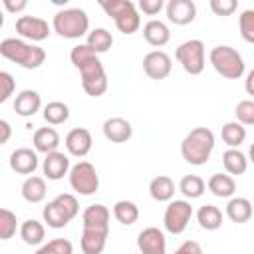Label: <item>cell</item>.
I'll list each match as a JSON object with an SVG mask.
<instances>
[{
    "label": "cell",
    "instance_id": "obj_42",
    "mask_svg": "<svg viewBox=\"0 0 254 254\" xmlns=\"http://www.w3.org/2000/svg\"><path fill=\"white\" fill-rule=\"evenodd\" d=\"M208 6L216 16H230L238 8V2L236 0H210Z\"/></svg>",
    "mask_w": 254,
    "mask_h": 254
},
{
    "label": "cell",
    "instance_id": "obj_11",
    "mask_svg": "<svg viewBox=\"0 0 254 254\" xmlns=\"http://www.w3.org/2000/svg\"><path fill=\"white\" fill-rule=\"evenodd\" d=\"M16 32L30 42H42L50 36V24L38 16H20L16 20Z\"/></svg>",
    "mask_w": 254,
    "mask_h": 254
},
{
    "label": "cell",
    "instance_id": "obj_3",
    "mask_svg": "<svg viewBox=\"0 0 254 254\" xmlns=\"http://www.w3.org/2000/svg\"><path fill=\"white\" fill-rule=\"evenodd\" d=\"M52 28L58 36L67 40H77L89 30V16L81 8H64L54 14Z\"/></svg>",
    "mask_w": 254,
    "mask_h": 254
},
{
    "label": "cell",
    "instance_id": "obj_15",
    "mask_svg": "<svg viewBox=\"0 0 254 254\" xmlns=\"http://www.w3.org/2000/svg\"><path fill=\"white\" fill-rule=\"evenodd\" d=\"M8 165L18 175H34V171L38 169V153L32 151L30 147H20L12 151Z\"/></svg>",
    "mask_w": 254,
    "mask_h": 254
},
{
    "label": "cell",
    "instance_id": "obj_45",
    "mask_svg": "<svg viewBox=\"0 0 254 254\" xmlns=\"http://www.w3.org/2000/svg\"><path fill=\"white\" fill-rule=\"evenodd\" d=\"M2 6H4L8 12H12V14H18V12L26 10L28 2H26V0H4V2H2Z\"/></svg>",
    "mask_w": 254,
    "mask_h": 254
},
{
    "label": "cell",
    "instance_id": "obj_9",
    "mask_svg": "<svg viewBox=\"0 0 254 254\" xmlns=\"http://www.w3.org/2000/svg\"><path fill=\"white\" fill-rule=\"evenodd\" d=\"M177 62L183 65V69L190 75H198L204 71L206 58H204V44L202 40H187L175 50Z\"/></svg>",
    "mask_w": 254,
    "mask_h": 254
},
{
    "label": "cell",
    "instance_id": "obj_27",
    "mask_svg": "<svg viewBox=\"0 0 254 254\" xmlns=\"http://www.w3.org/2000/svg\"><path fill=\"white\" fill-rule=\"evenodd\" d=\"M226 216L236 224L248 222L252 218V202L244 196H232L226 202Z\"/></svg>",
    "mask_w": 254,
    "mask_h": 254
},
{
    "label": "cell",
    "instance_id": "obj_18",
    "mask_svg": "<svg viewBox=\"0 0 254 254\" xmlns=\"http://www.w3.org/2000/svg\"><path fill=\"white\" fill-rule=\"evenodd\" d=\"M109 228H83L79 246L83 254H101L105 250Z\"/></svg>",
    "mask_w": 254,
    "mask_h": 254
},
{
    "label": "cell",
    "instance_id": "obj_36",
    "mask_svg": "<svg viewBox=\"0 0 254 254\" xmlns=\"http://www.w3.org/2000/svg\"><path fill=\"white\" fill-rule=\"evenodd\" d=\"M18 230V218L10 208L0 206V240H10Z\"/></svg>",
    "mask_w": 254,
    "mask_h": 254
},
{
    "label": "cell",
    "instance_id": "obj_28",
    "mask_svg": "<svg viewBox=\"0 0 254 254\" xmlns=\"http://www.w3.org/2000/svg\"><path fill=\"white\" fill-rule=\"evenodd\" d=\"M20 238L28 244V246H42L44 238H46V228L40 220L36 218H28L20 224Z\"/></svg>",
    "mask_w": 254,
    "mask_h": 254
},
{
    "label": "cell",
    "instance_id": "obj_6",
    "mask_svg": "<svg viewBox=\"0 0 254 254\" xmlns=\"http://www.w3.org/2000/svg\"><path fill=\"white\" fill-rule=\"evenodd\" d=\"M99 6L107 12V16L113 18L117 30L125 36H131L141 26V16L137 12V6L131 0H103Z\"/></svg>",
    "mask_w": 254,
    "mask_h": 254
},
{
    "label": "cell",
    "instance_id": "obj_14",
    "mask_svg": "<svg viewBox=\"0 0 254 254\" xmlns=\"http://www.w3.org/2000/svg\"><path fill=\"white\" fill-rule=\"evenodd\" d=\"M165 10H167L169 22L177 26H187L196 16V4L192 0H169Z\"/></svg>",
    "mask_w": 254,
    "mask_h": 254
},
{
    "label": "cell",
    "instance_id": "obj_32",
    "mask_svg": "<svg viewBox=\"0 0 254 254\" xmlns=\"http://www.w3.org/2000/svg\"><path fill=\"white\" fill-rule=\"evenodd\" d=\"M220 137L228 145V149H238L246 141V127L240 125L238 121H228V123L222 125Z\"/></svg>",
    "mask_w": 254,
    "mask_h": 254
},
{
    "label": "cell",
    "instance_id": "obj_5",
    "mask_svg": "<svg viewBox=\"0 0 254 254\" xmlns=\"http://www.w3.org/2000/svg\"><path fill=\"white\" fill-rule=\"evenodd\" d=\"M79 212V204H77V198L69 192H64V194H58L54 200H50L44 210H42V216H44V222L50 226V228H64L67 226Z\"/></svg>",
    "mask_w": 254,
    "mask_h": 254
},
{
    "label": "cell",
    "instance_id": "obj_20",
    "mask_svg": "<svg viewBox=\"0 0 254 254\" xmlns=\"http://www.w3.org/2000/svg\"><path fill=\"white\" fill-rule=\"evenodd\" d=\"M40 107H42V97L34 89H22L14 99V111L20 117H32L40 111Z\"/></svg>",
    "mask_w": 254,
    "mask_h": 254
},
{
    "label": "cell",
    "instance_id": "obj_29",
    "mask_svg": "<svg viewBox=\"0 0 254 254\" xmlns=\"http://www.w3.org/2000/svg\"><path fill=\"white\" fill-rule=\"evenodd\" d=\"M222 165L226 169V175H244L248 169V157L240 149H226L222 153Z\"/></svg>",
    "mask_w": 254,
    "mask_h": 254
},
{
    "label": "cell",
    "instance_id": "obj_21",
    "mask_svg": "<svg viewBox=\"0 0 254 254\" xmlns=\"http://www.w3.org/2000/svg\"><path fill=\"white\" fill-rule=\"evenodd\" d=\"M32 143H34L36 153H44V155L54 153L60 147V133L54 127H40L34 131Z\"/></svg>",
    "mask_w": 254,
    "mask_h": 254
},
{
    "label": "cell",
    "instance_id": "obj_39",
    "mask_svg": "<svg viewBox=\"0 0 254 254\" xmlns=\"http://www.w3.org/2000/svg\"><path fill=\"white\" fill-rule=\"evenodd\" d=\"M238 28H240V36L244 38V42L252 44L254 42V10H244L238 18Z\"/></svg>",
    "mask_w": 254,
    "mask_h": 254
},
{
    "label": "cell",
    "instance_id": "obj_4",
    "mask_svg": "<svg viewBox=\"0 0 254 254\" xmlns=\"http://www.w3.org/2000/svg\"><path fill=\"white\" fill-rule=\"evenodd\" d=\"M208 62L216 73L226 79H240L246 71L244 58L232 46H214L208 54Z\"/></svg>",
    "mask_w": 254,
    "mask_h": 254
},
{
    "label": "cell",
    "instance_id": "obj_44",
    "mask_svg": "<svg viewBox=\"0 0 254 254\" xmlns=\"http://www.w3.org/2000/svg\"><path fill=\"white\" fill-rule=\"evenodd\" d=\"M173 254H202V248L196 240H185Z\"/></svg>",
    "mask_w": 254,
    "mask_h": 254
},
{
    "label": "cell",
    "instance_id": "obj_22",
    "mask_svg": "<svg viewBox=\"0 0 254 254\" xmlns=\"http://www.w3.org/2000/svg\"><path fill=\"white\" fill-rule=\"evenodd\" d=\"M143 38L149 46H155V48H161L165 46L169 40H171V30L165 22L161 20H149L145 26H143Z\"/></svg>",
    "mask_w": 254,
    "mask_h": 254
},
{
    "label": "cell",
    "instance_id": "obj_16",
    "mask_svg": "<svg viewBox=\"0 0 254 254\" xmlns=\"http://www.w3.org/2000/svg\"><path fill=\"white\" fill-rule=\"evenodd\" d=\"M64 143H65V149H67L69 155H73V157H85L91 151L93 139H91V133L85 127H75V129H71L65 135V141Z\"/></svg>",
    "mask_w": 254,
    "mask_h": 254
},
{
    "label": "cell",
    "instance_id": "obj_47",
    "mask_svg": "<svg viewBox=\"0 0 254 254\" xmlns=\"http://www.w3.org/2000/svg\"><path fill=\"white\" fill-rule=\"evenodd\" d=\"M252 79H254V69H250V71L246 73V91H248V95H254V89H252Z\"/></svg>",
    "mask_w": 254,
    "mask_h": 254
},
{
    "label": "cell",
    "instance_id": "obj_48",
    "mask_svg": "<svg viewBox=\"0 0 254 254\" xmlns=\"http://www.w3.org/2000/svg\"><path fill=\"white\" fill-rule=\"evenodd\" d=\"M2 24H4V12L0 10V28H2Z\"/></svg>",
    "mask_w": 254,
    "mask_h": 254
},
{
    "label": "cell",
    "instance_id": "obj_38",
    "mask_svg": "<svg viewBox=\"0 0 254 254\" xmlns=\"http://www.w3.org/2000/svg\"><path fill=\"white\" fill-rule=\"evenodd\" d=\"M234 115H236V121L244 127L252 125L254 123V101L252 99H242L238 101V105L234 107Z\"/></svg>",
    "mask_w": 254,
    "mask_h": 254
},
{
    "label": "cell",
    "instance_id": "obj_43",
    "mask_svg": "<svg viewBox=\"0 0 254 254\" xmlns=\"http://www.w3.org/2000/svg\"><path fill=\"white\" fill-rule=\"evenodd\" d=\"M165 2L163 0H139V10L143 14H149V16H155L163 10Z\"/></svg>",
    "mask_w": 254,
    "mask_h": 254
},
{
    "label": "cell",
    "instance_id": "obj_30",
    "mask_svg": "<svg viewBox=\"0 0 254 254\" xmlns=\"http://www.w3.org/2000/svg\"><path fill=\"white\" fill-rule=\"evenodd\" d=\"M196 222L202 230H218L222 226V212L214 204H202L196 210Z\"/></svg>",
    "mask_w": 254,
    "mask_h": 254
},
{
    "label": "cell",
    "instance_id": "obj_40",
    "mask_svg": "<svg viewBox=\"0 0 254 254\" xmlns=\"http://www.w3.org/2000/svg\"><path fill=\"white\" fill-rule=\"evenodd\" d=\"M91 58H95V54L85 46V44H79V46H75V48H71V52H69V60H71V64L79 69L87 60H91Z\"/></svg>",
    "mask_w": 254,
    "mask_h": 254
},
{
    "label": "cell",
    "instance_id": "obj_37",
    "mask_svg": "<svg viewBox=\"0 0 254 254\" xmlns=\"http://www.w3.org/2000/svg\"><path fill=\"white\" fill-rule=\"evenodd\" d=\"M34 254H73V244L67 238H54L42 246Z\"/></svg>",
    "mask_w": 254,
    "mask_h": 254
},
{
    "label": "cell",
    "instance_id": "obj_2",
    "mask_svg": "<svg viewBox=\"0 0 254 254\" xmlns=\"http://www.w3.org/2000/svg\"><path fill=\"white\" fill-rule=\"evenodd\" d=\"M214 151V133L206 127H194L190 129L183 143H181V155L187 163L200 167L204 165Z\"/></svg>",
    "mask_w": 254,
    "mask_h": 254
},
{
    "label": "cell",
    "instance_id": "obj_25",
    "mask_svg": "<svg viewBox=\"0 0 254 254\" xmlns=\"http://www.w3.org/2000/svg\"><path fill=\"white\" fill-rule=\"evenodd\" d=\"M149 194L157 202H169L175 196V181L167 175H159L149 183Z\"/></svg>",
    "mask_w": 254,
    "mask_h": 254
},
{
    "label": "cell",
    "instance_id": "obj_23",
    "mask_svg": "<svg viewBox=\"0 0 254 254\" xmlns=\"http://www.w3.org/2000/svg\"><path fill=\"white\" fill-rule=\"evenodd\" d=\"M206 187L218 198H232L236 192V181L226 173H214L206 181Z\"/></svg>",
    "mask_w": 254,
    "mask_h": 254
},
{
    "label": "cell",
    "instance_id": "obj_13",
    "mask_svg": "<svg viewBox=\"0 0 254 254\" xmlns=\"http://www.w3.org/2000/svg\"><path fill=\"white\" fill-rule=\"evenodd\" d=\"M137 248L141 254H167V238L161 228L147 226L137 236Z\"/></svg>",
    "mask_w": 254,
    "mask_h": 254
},
{
    "label": "cell",
    "instance_id": "obj_34",
    "mask_svg": "<svg viewBox=\"0 0 254 254\" xmlns=\"http://www.w3.org/2000/svg\"><path fill=\"white\" fill-rule=\"evenodd\" d=\"M179 190L187 196V198H198L204 194L206 190V183L202 177L198 175H185L181 181H179Z\"/></svg>",
    "mask_w": 254,
    "mask_h": 254
},
{
    "label": "cell",
    "instance_id": "obj_7",
    "mask_svg": "<svg viewBox=\"0 0 254 254\" xmlns=\"http://www.w3.org/2000/svg\"><path fill=\"white\" fill-rule=\"evenodd\" d=\"M79 75H81V87L87 95L91 97H99L107 91L109 81H107V73L105 67L101 64V60L95 56L91 60H87L81 67H79Z\"/></svg>",
    "mask_w": 254,
    "mask_h": 254
},
{
    "label": "cell",
    "instance_id": "obj_24",
    "mask_svg": "<svg viewBox=\"0 0 254 254\" xmlns=\"http://www.w3.org/2000/svg\"><path fill=\"white\" fill-rule=\"evenodd\" d=\"M109 208L105 204H89L83 214H81V222L83 228H109Z\"/></svg>",
    "mask_w": 254,
    "mask_h": 254
},
{
    "label": "cell",
    "instance_id": "obj_8",
    "mask_svg": "<svg viewBox=\"0 0 254 254\" xmlns=\"http://www.w3.org/2000/svg\"><path fill=\"white\" fill-rule=\"evenodd\" d=\"M67 181L69 187L81 196H89L99 189V175L89 161H79L73 167H69Z\"/></svg>",
    "mask_w": 254,
    "mask_h": 254
},
{
    "label": "cell",
    "instance_id": "obj_26",
    "mask_svg": "<svg viewBox=\"0 0 254 254\" xmlns=\"http://www.w3.org/2000/svg\"><path fill=\"white\" fill-rule=\"evenodd\" d=\"M20 192H22V198H24L26 202H32V204L42 202V200L46 198V192H48L46 181H44L42 177H38V175H30V177L22 183Z\"/></svg>",
    "mask_w": 254,
    "mask_h": 254
},
{
    "label": "cell",
    "instance_id": "obj_12",
    "mask_svg": "<svg viewBox=\"0 0 254 254\" xmlns=\"http://www.w3.org/2000/svg\"><path fill=\"white\" fill-rule=\"evenodd\" d=\"M173 69V62L169 58V54H165L163 50H153L149 54H145L143 58V71L151 77V79H165L169 77Z\"/></svg>",
    "mask_w": 254,
    "mask_h": 254
},
{
    "label": "cell",
    "instance_id": "obj_33",
    "mask_svg": "<svg viewBox=\"0 0 254 254\" xmlns=\"http://www.w3.org/2000/svg\"><path fill=\"white\" fill-rule=\"evenodd\" d=\"M113 216H115L117 222H121V224H125V226H131V224H135L137 218H139V206H137L133 200H127V198L117 200V202L113 204Z\"/></svg>",
    "mask_w": 254,
    "mask_h": 254
},
{
    "label": "cell",
    "instance_id": "obj_10",
    "mask_svg": "<svg viewBox=\"0 0 254 254\" xmlns=\"http://www.w3.org/2000/svg\"><path fill=\"white\" fill-rule=\"evenodd\" d=\"M190 218H192V206H190V202L189 200H183V198H175V200H169V206L165 208L163 224H165V230L167 232L181 234L189 226Z\"/></svg>",
    "mask_w": 254,
    "mask_h": 254
},
{
    "label": "cell",
    "instance_id": "obj_31",
    "mask_svg": "<svg viewBox=\"0 0 254 254\" xmlns=\"http://www.w3.org/2000/svg\"><path fill=\"white\" fill-rule=\"evenodd\" d=\"M111 44H113V36H111L109 30H105V28H95V30L87 32V42H85V46H87L95 56H97V54H105V52L111 48Z\"/></svg>",
    "mask_w": 254,
    "mask_h": 254
},
{
    "label": "cell",
    "instance_id": "obj_46",
    "mask_svg": "<svg viewBox=\"0 0 254 254\" xmlns=\"http://www.w3.org/2000/svg\"><path fill=\"white\" fill-rule=\"evenodd\" d=\"M10 137H12V127H10V123L4 121V119H0V145L8 143Z\"/></svg>",
    "mask_w": 254,
    "mask_h": 254
},
{
    "label": "cell",
    "instance_id": "obj_17",
    "mask_svg": "<svg viewBox=\"0 0 254 254\" xmlns=\"http://www.w3.org/2000/svg\"><path fill=\"white\" fill-rule=\"evenodd\" d=\"M69 157L64 155L62 151H54V153H48L44 163H42V171L46 175L48 181H60L64 179L67 173H69Z\"/></svg>",
    "mask_w": 254,
    "mask_h": 254
},
{
    "label": "cell",
    "instance_id": "obj_1",
    "mask_svg": "<svg viewBox=\"0 0 254 254\" xmlns=\"http://www.w3.org/2000/svg\"><path fill=\"white\" fill-rule=\"evenodd\" d=\"M0 56L12 64H18L26 69H36L46 62L44 48L30 44L20 38H6L0 42Z\"/></svg>",
    "mask_w": 254,
    "mask_h": 254
},
{
    "label": "cell",
    "instance_id": "obj_19",
    "mask_svg": "<svg viewBox=\"0 0 254 254\" xmlns=\"http://www.w3.org/2000/svg\"><path fill=\"white\" fill-rule=\"evenodd\" d=\"M103 135L111 143H125L133 135V125L123 117H109L103 121Z\"/></svg>",
    "mask_w": 254,
    "mask_h": 254
},
{
    "label": "cell",
    "instance_id": "obj_35",
    "mask_svg": "<svg viewBox=\"0 0 254 254\" xmlns=\"http://www.w3.org/2000/svg\"><path fill=\"white\" fill-rule=\"evenodd\" d=\"M44 119L50 125H62L69 119V107L64 101H50L44 107Z\"/></svg>",
    "mask_w": 254,
    "mask_h": 254
},
{
    "label": "cell",
    "instance_id": "obj_41",
    "mask_svg": "<svg viewBox=\"0 0 254 254\" xmlns=\"http://www.w3.org/2000/svg\"><path fill=\"white\" fill-rule=\"evenodd\" d=\"M14 89H16V81H14L12 73L0 69V103H4L14 93Z\"/></svg>",
    "mask_w": 254,
    "mask_h": 254
}]
</instances>
